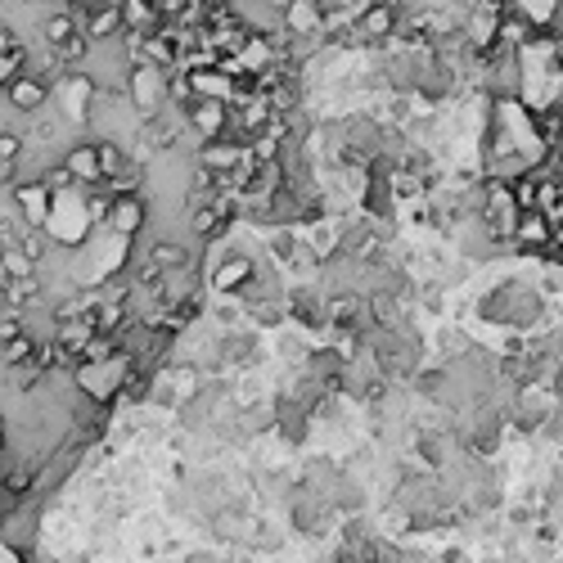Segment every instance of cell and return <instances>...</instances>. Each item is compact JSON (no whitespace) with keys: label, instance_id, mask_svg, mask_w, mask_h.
<instances>
[{"label":"cell","instance_id":"1","mask_svg":"<svg viewBox=\"0 0 563 563\" xmlns=\"http://www.w3.org/2000/svg\"><path fill=\"white\" fill-rule=\"evenodd\" d=\"M397 27H401V5H393V0H366L357 10V33L366 46H388Z\"/></svg>","mask_w":563,"mask_h":563},{"label":"cell","instance_id":"2","mask_svg":"<svg viewBox=\"0 0 563 563\" xmlns=\"http://www.w3.org/2000/svg\"><path fill=\"white\" fill-rule=\"evenodd\" d=\"M280 23L293 41H320L324 37V5L320 0H284Z\"/></svg>","mask_w":563,"mask_h":563},{"label":"cell","instance_id":"3","mask_svg":"<svg viewBox=\"0 0 563 563\" xmlns=\"http://www.w3.org/2000/svg\"><path fill=\"white\" fill-rule=\"evenodd\" d=\"M5 104L14 108V113H37V108H46L50 104V81H41V77H33V73H14L10 81H5Z\"/></svg>","mask_w":563,"mask_h":563},{"label":"cell","instance_id":"4","mask_svg":"<svg viewBox=\"0 0 563 563\" xmlns=\"http://www.w3.org/2000/svg\"><path fill=\"white\" fill-rule=\"evenodd\" d=\"M144 221H150V203H144L140 190H127V194H113V207H108V226L123 234V240H131V234L144 230Z\"/></svg>","mask_w":563,"mask_h":563},{"label":"cell","instance_id":"5","mask_svg":"<svg viewBox=\"0 0 563 563\" xmlns=\"http://www.w3.org/2000/svg\"><path fill=\"white\" fill-rule=\"evenodd\" d=\"M506 10H514L532 33H559L563 27V0H506Z\"/></svg>","mask_w":563,"mask_h":563},{"label":"cell","instance_id":"6","mask_svg":"<svg viewBox=\"0 0 563 563\" xmlns=\"http://www.w3.org/2000/svg\"><path fill=\"white\" fill-rule=\"evenodd\" d=\"M68 167L73 176V185H104V176H100V163H95V140H77L64 150V158H59Z\"/></svg>","mask_w":563,"mask_h":563},{"label":"cell","instance_id":"7","mask_svg":"<svg viewBox=\"0 0 563 563\" xmlns=\"http://www.w3.org/2000/svg\"><path fill=\"white\" fill-rule=\"evenodd\" d=\"M95 163H100V176H104V190H108L113 181H123V176L131 171V154H127L113 136L95 140Z\"/></svg>","mask_w":563,"mask_h":563},{"label":"cell","instance_id":"8","mask_svg":"<svg viewBox=\"0 0 563 563\" xmlns=\"http://www.w3.org/2000/svg\"><path fill=\"white\" fill-rule=\"evenodd\" d=\"M81 33L91 37V41H117V33H123V10H117V0L113 5H100L81 18Z\"/></svg>","mask_w":563,"mask_h":563},{"label":"cell","instance_id":"9","mask_svg":"<svg viewBox=\"0 0 563 563\" xmlns=\"http://www.w3.org/2000/svg\"><path fill=\"white\" fill-rule=\"evenodd\" d=\"M379 361H383L388 374H406V370H414V347L401 343L397 334H383L379 338Z\"/></svg>","mask_w":563,"mask_h":563},{"label":"cell","instance_id":"10","mask_svg":"<svg viewBox=\"0 0 563 563\" xmlns=\"http://www.w3.org/2000/svg\"><path fill=\"white\" fill-rule=\"evenodd\" d=\"M91 50H95V41L86 37V33H81V23H77L73 33L54 46V59H59V64H64V68H81L86 59H91Z\"/></svg>","mask_w":563,"mask_h":563},{"label":"cell","instance_id":"11","mask_svg":"<svg viewBox=\"0 0 563 563\" xmlns=\"http://www.w3.org/2000/svg\"><path fill=\"white\" fill-rule=\"evenodd\" d=\"M253 271H257V266H253V257H240V253H234V257H226V266H221V271H217V289L221 293H230V289H244L248 280H253Z\"/></svg>","mask_w":563,"mask_h":563},{"label":"cell","instance_id":"12","mask_svg":"<svg viewBox=\"0 0 563 563\" xmlns=\"http://www.w3.org/2000/svg\"><path fill=\"white\" fill-rule=\"evenodd\" d=\"M150 261H154L158 271L167 276V271H181V266H190V253H185L181 244H167V240H158V244L150 248Z\"/></svg>","mask_w":563,"mask_h":563},{"label":"cell","instance_id":"13","mask_svg":"<svg viewBox=\"0 0 563 563\" xmlns=\"http://www.w3.org/2000/svg\"><path fill=\"white\" fill-rule=\"evenodd\" d=\"M33 357H37L33 334H18L10 343H0V361H5V366H23V361H33Z\"/></svg>","mask_w":563,"mask_h":563},{"label":"cell","instance_id":"14","mask_svg":"<svg viewBox=\"0 0 563 563\" xmlns=\"http://www.w3.org/2000/svg\"><path fill=\"white\" fill-rule=\"evenodd\" d=\"M27 154V136L18 127H0V163H18Z\"/></svg>","mask_w":563,"mask_h":563},{"label":"cell","instance_id":"15","mask_svg":"<svg viewBox=\"0 0 563 563\" xmlns=\"http://www.w3.org/2000/svg\"><path fill=\"white\" fill-rule=\"evenodd\" d=\"M271 257H280V261L298 257V240H293V230H276L271 234Z\"/></svg>","mask_w":563,"mask_h":563},{"label":"cell","instance_id":"16","mask_svg":"<svg viewBox=\"0 0 563 563\" xmlns=\"http://www.w3.org/2000/svg\"><path fill=\"white\" fill-rule=\"evenodd\" d=\"M171 379H176V397H194L199 393V370L194 366H176Z\"/></svg>","mask_w":563,"mask_h":563},{"label":"cell","instance_id":"17","mask_svg":"<svg viewBox=\"0 0 563 563\" xmlns=\"http://www.w3.org/2000/svg\"><path fill=\"white\" fill-rule=\"evenodd\" d=\"M18 334H27V320L23 316H5V320H0V343H10Z\"/></svg>","mask_w":563,"mask_h":563},{"label":"cell","instance_id":"18","mask_svg":"<svg viewBox=\"0 0 563 563\" xmlns=\"http://www.w3.org/2000/svg\"><path fill=\"white\" fill-rule=\"evenodd\" d=\"M18 64H23V59H10V54H0V91H5V81L18 73Z\"/></svg>","mask_w":563,"mask_h":563},{"label":"cell","instance_id":"19","mask_svg":"<svg viewBox=\"0 0 563 563\" xmlns=\"http://www.w3.org/2000/svg\"><path fill=\"white\" fill-rule=\"evenodd\" d=\"M27 483H33V473H27V469H18V473H14V478H10V491H23Z\"/></svg>","mask_w":563,"mask_h":563},{"label":"cell","instance_id":"20","mask_svg":"<svg viewBox=\"0 0 563 563\" xmlns=\"http://www.w3.org/2000/svg\"><path fill=\"white\" fill-rule=\"evenodd\" d=\"M550 424H554V428H550V437H563V406L554 410V420H550Z\"/></svg>","mask_w":563,"mask_h":563},{"label":"cell","instance_id":"21","mask_svg":"<svg viewBox=\"0 0 563 563\" xmlns=\"http://www.w3.org/2000/svg\"><path fill=\"white\" fill-rule=\"evenodd\" d=\"M550 393H554L559 401H563V370H554V388H550Z\"/></svg>","mask_w":563,"mask_h":563},{"label":"cell","instance_id":"22","mask_svg":"<svg viewBox=\"0 0 563 563\" xmlns=\"http://www.w3.org/2000/svg\"><path fill=\"white\" fill-rule=\"evenodd\" d=\"M0 563H14V554H10V550H5V554H0Z\"/></svg>","mask_w":563,"mask_h":563},{"label":"cell","instance_id":"23","mask_svg":"<svg viewBox=\"0 0 563 563\" xmlns=\"http://www.w3.org/2000/svg\"><path fill=\"white\" fill-rule=\"evenodd\" d=\"M393 5H401V10H406V5H414V0H393Z\"/></svg>","mask_w":563,"mask_h":563},{"label":"cell","instance_id":"24","mask_svg":"<svg viewBox=\"0 0 563 563\" xmlns=\"http://www.w3.org/2000/svg\"><path fill=\"white\" fill-rule=\"evenodd\" d=\"M347 563H357V559H347Z\"/></svg>","mask_w":563,"mask_h":563},{"label":"cell","instance_id":"25","mask_svg":"<svg viewBox=\"0 0 563 563\" xmlns=\"http://www.w3.org/2000/svg\"><path fill=\"white\" fill-rule=\"evenodd\" d=\"M0 5H5V0H0Z\"/></svg>","mask_w":563,"mask_h":563}]
</instances>
